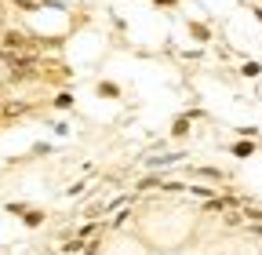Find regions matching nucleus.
<instances>
[{
    "mask_svg": "<svg viewBox=\"0 0 262 255\" xmlns=\"http://www.w3.org/2000/svg\"><path fill=\"white\" fill-rule=\"evenodd\" d=\"M251 11H255V18H258V22H262V8H251Z\"/></svg>",
    "mask_w": 262,
    "mask_h": 255,
    "instance_id": "nucleus-19",
    "label": "nucleus"
},
{
    "mask_svg": "<svg viewBox=\"0 0 262 255\" xmlns=\"http://www.w3.org/2000/svg\"><path fill=\"white\" fill-rule=\"evenodd\" d=\"M237 139H258V128H251V124L237 128Z\"/></svg>",
    "mask_w": 262,
    "mask_h": 255,
    "instance_id": "nucleus-13",
    "label": "nucleus"
},
{
    "mask_svg": "<svg viewBox=\"0 0 262 255\" xmlns=\"http://www.w3.org/2000/svg\"><path fill=\"white\" fill-rule=\"evenodd\" d=\"M193 175L211 179V182H226V172H219V168H204V164H196V168H193Z\"/></svg>",
    "mask_w": 262,
    "mask_h": 255,
    "instance_id": "nucleus-10",
    "label": "nucleus"
},
{
    "mask_svg": "<svg viewBox=\"0 0 262 255\" xmlns=\"http://www.w3.org/2000/svg\"><path fill=\"white\" fill-rule=\"evenodd\" d=\"M95 230H98L95 222H88V226H80V230H77V237H80V241H91V237H95Z\"/></svg>",
    "mask_w": 262,
    "mask_h": 255,
    "instance_id": "nucleus-14",
    "label": "nucleus"
},
{
    "mask_svg": "<svg viewBox=\"0 0 262 255\" xmlns=\"http://www.w3.org/2000/svg\"><path fill=\"white\" fill-rule=\"evenodd\" d=\"M8 211H11V215H18V219H22V215H26V211H29V204H15V201H11V204H8Z\"/></svg>",
    "mask_w": 262,
    "mask_h": 255,
    "instance_id": "nucleus-16",
    "label": "nucleus"
},
{
    "mask_svg": "<svg viewBox=\"0 0 262 255\" xmlns=\"http://www.w3.org/2000/svg\"><path fill=\"white\" fill-rule=\"evenodd\" d=\"M229 153H233L237 161H248V157L258 153V139H233L229 142Z\"/></svg>",
    "mask_w": 262,
    "mask_h": 255,
    "instance_id": "nucleus-1",
    "label": "nucleus"
},
{
    "mask_svg": "<svg viewBox=\"0 0 262 255\" xmlns=\"http://www.w3.org/2000/svg\"><path fill=\"white\" fill-rule=\"evenodd\" d=\"M186 194L189 197H201V201H211V197H219V189L215 186H189L186 182Z\"/></svg>",
    "mask_w": 262,
    "mask_h": 255,
    "instance_id": "nucleus-8",
    "label": "nucleus"
},
{
    "mask_svg": "<svg viewBox=\"0 0 262 255\" xmlns=\"http://www.w3.org/2000/svg\"><path fill=\"white\" fill-rule=\"evenodd\" d=\"M98 251H102V241H98V237L84 241V255H98Z\"/></svg>",
    "mask_w": 262,
    "mask_h": 255,
    "instance_id": "nucleus-12",
    "label": "nucleus"
},
{
    "mask_svg": "<svg viewBox=\"0 0 262 255\" xmlns=\"http://www.w3.org/2000/svg\"><path fill=\"white\" fill-rule=\"evenodd\" d=\"M189 37H193L196 44H211V29H208L204 22H189Z\"/></svg>",
    "mask_w": 262,
    "mask_h": 255,
    "instance_id": "nucleus-7",
    "label": "nucleus"
},
{
    "mask_svg": "<svg viewBox=\"0 0 262 255\" xmlns=\"http://www.w3.org/2000/svg\"><path fill=\"white\" fill-rule=\"evenodd\" d=\"M4 102H8V99H0V113H4Z\"/></svg>",
    "mask_w": 262,
    "mask_h": 255,
    "instance_id": "nucleus-20",
    "label": "nucleus"
},
{
    "mask_svg": "<svg viewBox=\"0 0 262 255\" xmlns=\"http://www.w3.org/2000/svg\"><path fill=\"white\" fill-rule=\"evenodd\" d=\"M189 124H193V120H189L186 113H179V117L171 120V128H168V135H171L175 142H186V139H189V132H193V128H189Z\"/></svg>",
    "mask_w": 262,
    "mask_h": 255,
    "instance_id": "nucleus-2",
    "label": "nucleus"
},
{
    "mask_svg": "<svg viewBox=\"0 0 262 255\" xmlns=\"http://www.w3.org/2000/svg\"><path fill=\"white\" fill-rule=\"evenodd\" d=\"M153 4H157V8H175L179 0H153Z\"/></svg>",
    "mask_w": 262,
    "mask_h": 255,
    "instance_id": "nucleus-18",
    "label": "nucleus"
},
{
    "mask_svg": "<svg viewBox=\"0 0 262 255\" xmlns=\"http://www.w3.org/2000/svg\"><path fill=\"white\" fill-rule=\"evenodd\" d=\"M80 251H84V241L80 237H70V241L62 244V255H80Z\"/></svg>",
    "mask_w": 262,
    "mask_h": 255,
    "instance_id": "nucleus-11",
    "label": "nucleus"
},
{
    "mask_svg": "<svg viewBox=\"0 0 262 255\" xmlns=\"http://www.w3.org/2000/svg\"><path fill=\"white\" fill-rule=\"evenodd\" d=\"M95 95H98V99H106V102H117L124 91H120V84H113V80H98V84H95Z\"/></svg>",
    "mask_w": 262,
    "mask_h": 255,
    "instance_id": "nucleus-3",
    "label": "nucleus"
},
{
    "mask_svg": "<svg viewBox=\"0 0 262 255\" xmlns=\"http://www.w3.org/2000/svg\"><path fill=\"white\" fill-rule=\"evenodd\" d=\"M182 157H186L182 150H179V153H168V157H149V161H146V168H149V172H157V168H164V164L171 168V164H182Z\"/></svg>",
    "mask_w": 262,
    "mask_h": 255,
    "instance_id": "nucleus-5",
    "label": "nucleus"
},
{
    "mask_svg": "<svg viewBox=\"0 0 262 255\" xmlns=\"http://www.w3.org/2000/svg\"><path fill=\"white\" fill-rule=\"evenodd\" d=\"M51 128H55V135H70V124H66V120H55Z\"/></svg>",
    "mask_w": 262,
    "mask_h": 255,
    "instance_id": "nucleus-17",
    "label": "nucleus"
},
{
    "mask_svg": "<svg viewBox=\"0 0 262 255\" xmlns=\"http://www.w3.org/2000/svg\"><path fill=\"white\" fill-rule=\"evenodd\" d=\"M44 153H51V142H37L29 150V157H44Z\"/></svg>",
    "mask_w": 262,
    "mask_h": 255,
    "instance_id": "nucleus-15",
    "label": "nucleus"
},
{
    "mask_svg": "<svg viewBox=\"0 0 262 255\" xmlns=\"http://www.w3.org/2000/svg\"><path fill=\"white\" fill-rule=\"evenodd\" d=\"M237 73H241L244 80H258V77H262V62H255V58H244L241 66H237Z\"/></svg>",
    "mask_w": 262,
    "mask_h": 255,
    "instance_id": "nucleus-6",
    "label": "nucleus"
},
{
    "mask_svg": "<svg viewBox=\"0 0 262 255\" xmlns=\"http://www.w3.org/2000/svg\"><path fill=\"white\" fill-rule=\"evenodd\" d=\"M73 106H77L73 91H66V88H62V91H55V99H51V110H58V113H70Z\"/></svg>",
    "mask_w": 262,
    "mask_h": 255,
    "instance_id": "nucleus-4",
    "label": "nucleus"
},
{
    "mask_svg": "<svg viewBox=\"0 0 262 255\" xmlns=\"http://www.w3.org/2000/svg\"><path fill=\"white\" fill-rule=\"evenodd\" d=\"M44 219H48V215H44L40 208H29V211L22 215V226H29V230H37V226H44Z\"/></svg>",
    "mask_w": 262,
    "mask_h": 255,
    "instance_id": "nucleus-9",
    "label": "nucleus"
}]
</instances>
